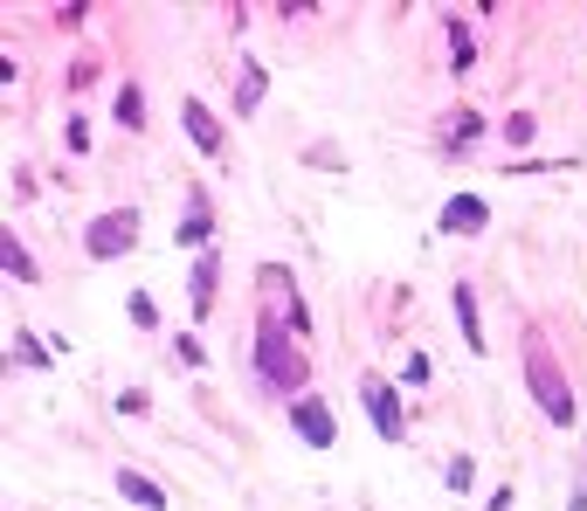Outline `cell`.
I'll use <instances>...</instances> for the list:
<instances>
[{
  "instance_id": "19",
  "label": "cell",
  "mask_w": 587,
  "mask_h": 511,
  "mask_svg": "<svg viewBox=\"0 0 587 511\" xmlns=\"http://www.w3.org/2000/svg\"><path fill=\"white\" fill-rule=\"evenodd\" d=\"M566 511H587V484H580V490H574V504H566Z\"/></svg>"
},
{
  "instance_id": "6",
  "label": "cell",
  "mask_w": 587,
  "mask_h": 511,
  "mask_svg": "<svg viewBox=\"0 0 587 511\" xmlns=\"http://www.w3.org/2000/svg\"><path fill=\"white\" fill-rule=\"evenodd\" d=\"M484 221H490V207H484L477 194H457V201L443 207V235H477Z\"/></svg>"
},
{
  "instance_id": "13",
  "label": "cell",
  "mask_w": 587,
  "mask_h": 511,
  "mask_svg": "<svg viewBox=\"0 0 587 511\" xmlns=\"http://www.w3.org/2000/svg\"><path fill=\"white\" fill-rule=\"evenodd\" d=\"M477 131H484V125H477V111H449V118H443V139H449V145H470Z\"/></svg>"
},
{
  "instance_id": "11",
  "label": "cell",
  "mask_w": 587,
  "mask_h": 511,
  "mask_svg": "<svg viewBox=\"0 0 587 511\" xmlns=\"http://www.w3.org/2000/svg\"><path fill=\"white\" fill-rule=\"evenodd\" d=\"M215 277H221V263L201 250V263H194V277H187V291H194V311H215Z\"/></svg>"
},
{
  "instance_id": "2",
  "label": "cell",
  "mask_w": 587,
  "mask_h": 511,
  "mask_svg": "<svg viewBox=\"0 0 587 511\" xmlns=\"http://www.w3.org/2000/svg\"><path fill=\"white\" fill-rule=\"evenodd\" d=\"M256 373H263V381H270L277 394H297L311 367H305V353H297L277 325H263V332H256Z\"/></svg>"
},
{
  "instance_id": "12",
  "label": "cell",
  "mask_w": 587,
  "mask_h": 511,
  "mask_svg": "<svg viewBox=\"0 0 587 511\" xmlns=\"http://www.w3.org/2000/svg\"><path fill=\"white\" fill-rule=\"evenodd\" d=\"M263 90H270V69L263 63H242V84H235V111H256Z\"/></svg>"
},
{
  "instance_id": "17",
  "label": "cell",
  "mask_w": 587,
  "mask_h": 511,
  "mask_svg": "<svg viewBox=\"0 0 587 511\" xmlns=\"http://www.w3.org/2000/svg\"><path fill=\"white\" fill-rule=\"evenodd\" d=\"M533 131H539V125L525 118V111H511V118H505V139H511V145H533Z\"/></svg>"
},
{
  "instance_id": "16",
  "label": "cell",
  "mask_w": 587,
  "mask_h": 511,
  "mask_svg": "<svg viewBox=\"0 0 587 511\" xmlns=\"http://www.w3.org/2000/svg\"><path fill=\"white\" fill-rule=\"evenodd\" d=\"M14 359H22V367H49V353L35 346V332H14Z\"/></svg>"
},
{
  "instance_id": "18",
  "label": "cell",
  "mask_w": 587,
  "mask_h": 511,
  "mask_svg": "<svg viewBox=\"0 0 587 511\" xmlns=\"http://www.w3.org/2000/svg\"><path fill=\"white\" fill-rule=\"evenodd\" d=\"M449 49H457V69H463L470 63V28L463 22H449Z\"/></svg>"
},
{
  "instance_id": "3",
  "label": "cell",
  "mask_w": 587,
  "mask_h": 511,
  "mask_svg": "<svg viewBox=\"0 0 587 511\" xmlns=\"http://www.w3.org/2000/svg\"><path fill=\"white\" fill-rule=\"evenodd\" d=\"M131 242H139V207H111V215H98V221H90L84 250L98 256V263H111V256H125Z\"/></svg>"
},
{
  "instance_id": "15",
  "label": "cell",
  "mask_w": 587,
  "mask_h": 511,
  "mask_svg": "<svg viewBox=\"0 0 587 511\" xmlns=\"http://www.w3.org/2000/svg\"><path fill=\"white\" fill-rule=\"evenodd\" d=\"M118 125H125V131H139V125H145V98H139L131 84L118 90Z\"/></svg>"
},
{
  "instance_id": "9",
  "label": "cell",
  "mask_w": 587,
  "mask_h": 511,
  "mask_svg": "<svg viewBox=\"0 0 587 511\" xmlns=\"http://www.w3.org/2000/svg\"><path fill=\"white\" fill-rule=\"evenodd\" d=\"M457 325H463V346H470V353H490V346H484V318H477V297H470V283H457Z\"/></svg>"
},
{
  "instance_id": "5",
  "label": "cell",
  "mask_w": 587,
  "mask_h": 511,
  "mask_svg": "<svg viewBox=\"0 0 587 511\" xmlns=\"http://www.w3.org/2000/svg\"><path fill=\"white\" fill-rule=\"evenodd\" d=\"M291 429L305 435L311 449H332V435H339V429H332V408L311 401V394H297V401H291Z\"/></svg>"
},
{
  "instance_id": "10",
  "label": "cell",
  "mask_w": 587,
  "mask_h": 511,
  "mask_svg": "<svg viewBox=\"0 0 587 511\" xmlns=\"http://www.w3.org/2000/svg\"><path fill=\"white\" fill-rule=\"evenodd\" d=\"M118 490H125L139 511H166V490H159L153 477H139V470H118Z\"/></svg>"
},
{
  "instance_id": "1",
  "label": "cell",
  "mask_w": 587,
  "mask_h": 511,
  "mask_svg": "<svg viewBox=\"0 0 587 511\" xmlns=\"http://www.w3.org/2000/svg\"><path fill=\"white\" fill-rule=\"evenodd\" d=\"M525 387H533L546 422H574V387H566V373H560V359H553L546 338H525Z\"/></svg>"
},
{
  "instance_id": "8",
  "label": "cell",
  "mask_w": 587,
  "mask_h": 511,
  "mask_svg": "<svg viewBox=\"0 0 587 511\" xmlns=\"http://www.w3.org/2000/svg\"><path fill=\"white\" fill-rule=\"evenodd\" d=\"M207 235H215V215H207V194L194 187V194H187V221H180V242H194V250H201Z\"/></svg>"
},
{
  "instance_id": "14",
  "label": "cell",
  "mask_w": 587,
  "mask_h": 511,
  "mask_svg": "<svg viewBox=\"0 0 587 511\" xmlns=\"http://www.w3.org/2000/svg\"><path fill=\"white\" fill-rule=\"evenodd\" d=\"M0 263H8V277H22V283H35V263H28V250L14 235H0Z\"/></svg>"
},
{
  "instance_id": "4",
  "label": "cell",
  "mask_w": 587,
  "mask_h": 511,
  "mask_svg": "<svg viewBox=\"0 0 587 511\" xmlns=\"http://www.w3.org/2000/svg\"><path fill=\"white\" fill-rule=\"evenodd\" d=\"M359 401H367L373 429H381V443H401V401H394V387L381 381V373H367V381H359Z\"/></svg>"
},
{
  "instance_id": "7",
  "label": "cell",
  "mask_w": 587,
  "mask_h": 511,
  "mask_svg": "<svg viewBox=\"0 0 587 511\" xmlns=\"http://www.w3.org/2000/svg\"><path fill=\"white\" fill-rule=\"evenodd\" d=\"M180 118H187V139H194L201 153H221V125H215V111H207L201 98H187V104H180Z\"/></svg>"
}]
</instances>
